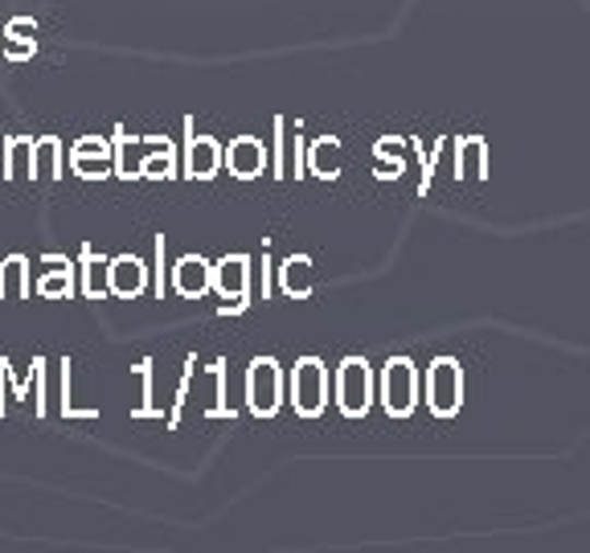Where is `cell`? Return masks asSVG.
Returning <instances> with one entry per match:
<instances>
[{"mask_svg": "<svg viewBox=\"0 0 590 553\" xmlns=\"http://www.w3.org/2000/svg\"><path fill=\"white\" fill-rule=\"evenodd\" d=\"M135 377H140V407H135V419H148V414H161L156 410V402H152V361H140L135 365Z\"/></svg>", "mask_w": 590, "mask_h": 553, "instance_id": "23", "label": "cell"}, {"mask_svg": "<svg viewBox=\"0 0 590 553\" xmlns=\"http://www.w3.org/2000/svg\"><path fill=\"white\" fill-rule=\"evenodd\" d=\"M164 144H168V140H131L123 131H115V173L128 180L140 177L148 152H156V148H164Z\"/></svg>", "mask_w": 590, "mask_h": 553, "instance_id": "11", "label": "cell"}, {"mask_svg": "<svg viewBox=\"0 0 590 553\" xmlns=\"http://www.w3.org/2000/svg\"><path fill=\"white\" fill-rule=\"evenodd\" d=\"M341 140L337 136H324V140H316L311 144V152H308V168L316 173V177H324V180H332V177H341Z\"/></svg>", "mask_w": 590, "mask_h": 553, "instance_id": "18", "label": "cell"}, {"mask_svg": "<svg viewBox=\"0 0 590 553\" xmlns=\"http://www.w3.org/2000/svg\"><path fill=\"white\" fill-rule=\"evenodd\" d=\"M144 287H148L144 259H135V255H119V259H111V295H119V299H135V295H144Z\"/></svg>", "mask_w": 590, "mask_h": 553, "instance_id": "12", "label": "cell"}, {"mask_svg": "<svg viewBox=\"0 0 590 553\" xmlns=\"http://www.w3.org/2000/svg\"><path fill=\"white\" fill-rule=\"evenodd\" d=\"M226 164V148L210 140V136H189L185 144V177L193 180H213Z\"/></svg>", "mask_w": 590, "mask_h": 553, "instance_id": "7", "label": "cell"}, {"mask_svg": "<svg viewBox=\"0 0 590 553\" xmlns=\"http://www.w3.org/2000/svg\"><path fill=\"white\" fill-rule=\"evenodd\" d=\"M173 287L185 299H201V295L213 287V262H205L201 255H185V259L173 267Z\"/></svg>", "mask_w": 590, "mask_h": 553, "instance_id": "10", "label": "cell"}, {"mask_svg": "<svg viewBox=\"0 0 590 553\" xmlns=\"http://www.w3.org/2000/svg\"><path fill=\"white\" fill-rule=\"evenodd\" d=\"M33 144L30 136H13L4 144V177L9 180H30L33 177Z\"/></svg>", "mask_w": 590, "mask_h": 553, "instance_id": "20", "label": "cell"}, {"mask_svg": "<svg viewBox=\"0 0 590 553\" xmlns=\"http://www.w3.org/2000/svg\"><path fill=\"white\" fill-rule=\"evenodd\" d=\"M33 292L30 283V262L21 255H9L4 267H0V299H25Z\"/></svg>", "mask_w": 590, "mask_h": 553, "instance_id": "17", "label": "cell"}, {"mask_svg": "<svg viewBox=\"0 0 590 553\" xmlns=\"http://www.w3.org/2000/svg\"><path fill=\"white\" fill-rule=\"evenodd\" d=\"M62 177V140L42 136L33 144V180H54Z\"/></svg>", "mask_w": 590, "mask_h": 553, "instance_id": "19", "label": "cell"}, {"mask_svg": "<svg viewBox=\"0 0 590 553\" xmlns=\"http://www.w3.org/2000/svg\"><path fill=\"white\" fill-rule=\"evenodd\" d=\"M140 177H148V180L177 177V152H173V144H164V148H156V152H148V161H144V168H140Z\"/></svg>", "mask_w": 590, "mask_h": 553, "instance_id": "22", "label": "cell"}, {"mask_svg": "<svg viewBox=\"0 0 590 553\" xmlns=\"http://www.w3.org/2000/svg\"><path fill=\"white\" fill-rule=\"evenodd\" d=\"M46 267L49 271L37 279V287H33V292L42 295V299H70V295H74V267H70L66 259H54V255L46 259Z\"/></svg>", "mask_w": 590, "mask_h": 553, "instance_id": "13", "label": "cell"}, {"mask_svg": "<svg viewBox=\"0 0 590 553\" xmlns=\"http://www.w3.org/2000/svg\"><path fill=\"white\" fill-rule=\"evenodd\" d=\"M0 49H4V58H13V62H25V58H33V54H37V42L4 33V37H0Z\"/></svg>", "mask_w": 590, "mask_h": 553, "instance_id": "24", "label": "cell"}, {"mask_svg": "<svg viewBox=\"0 0 590 553\" xmlns=\"http://www.w3.org/2000/svg\"><path fill=\"white\" fill-rule=\"evenodd\" d=\"M82 292L91 299H103L111 292V259H98L95 250H82Z\"/></svg>", "mask_w": 590, "mask_h": 553, "instance_id": "15", "label": "cell"}, {"mask_svg": "<svg viewBox=\"0 0 590 553\" xmlns=\"http://www.w3.org/2000/svg\"><path fill=\"white\" fill-rule=\"evenodd\" d=\"M275 136H279V156H275L279 168H275V173H279V177H287V173H295V177H299V173H304V140H299V136H292L283 119H275Z\"/></svg>", "mask_w": 590, "mask_h": 553, "instance_id": "16", "label": "cell"}, {"mask_svg": "<svg viewBox=\"0 0 590 553\" xmlns=\"http://www.w3.org/2000/svg\"><path fill=\"white\" fill-rule=\"evenodd\" d=\"M4 33H13V37H30V42H37V21L33 16H13L9 21V30Z\"/></svg>", "mask_w": 590, "mask_h": 553, "instance_id": "25", "label": "cell"}, {"mask_svg": "<svg viewBox=\"0 0 590 553\" xmlns=\"http://www.w3.org/2000/svg\"><path fill=\"white\" fill-rule=\"evenodd\" d=\"M459 177H484L488 173V144L480 140V136H468L463 144H459Z\"/></svg>", "mask_w": 590, "mask_h": 553, "instance_id": "21", "label": "cell"}, {"mask_svg": "<svg viewBox=\"0 0 590 553\" xmlns=\"http://www.w3.org/2000/svg\"><path fill=\"white\" fill-rule=\"evenodd\" d=\"M337 407L344 419H361L365 410L374 407V374L365 357H344L337 369Z\"/></svg>", "mask_w": 590, "mask_h": 553, "instance_id": "5", "label": "cell"}, {"mask_svg": "<svg viewBox=\"0 0 590 553\" xmlns=\"http://www.w3.org/2000/svg\"><path fill=\"white\" fill-rule=\"evenodd\" d=\"M213 292L222 299H246L250 295V259L226 255L222 262H213Z\"/></svg>", "mask_w": 590, "mask_h": 553, "instance_id": "9", "label": "cell"}, {"mask_svg": "<svg viewBox=\"0 0 590 553\" xmlns=\"http://www.w3.org/2000/svg\"><path fill=\"white\" fill-rule=\"evenodd\" d=\"M246 407L259 419H271L283 407V369L275 357H259L246 369Z\"/></svg>", "mask_w": 590, "mask_h": 553, "instance_id": "4", "label": "cell"}, {"mask_svg": "<svg viewBox=\"0 0 590 553\" xmlns=\"http://www.w3.org/2000/svg\"><path fill=\"white\" fill-rule=\"evenodd\" d=\"M0 267H4V262H0Z\"/></svg>", "mask_w": 590, "mask_h": 553, "instance_id": "26", "label": "cell"}, {"mask_svg": "<svg viewBox=\"0 0 590 553\" xmlns=\"http://www.w3.org/2000/svg\"><path fill=\"white\" fill-rule=\"evenodd\" d=\"M267 161H271V152H267V148H262V140H255V136H238V140H229V148H226L229 177H238V180L262 177Z\"/></svg>", "mask_w": 590, "mask_h": 553, "instance_id": "8", "label": "cell"}, {"mask_svg": "<svg viewBox=\"0 0 590 553\" xmlns=\"http://www.w3.org/2000/svg\"><path fill=\"white\" fill-rule=\"evenodd\" d=\"M287 390H292V402L295 414L299 419H316V414H324L328 407V369H324V361H316V357H304V361H295V369L292 377H287Z\"/></svg>", "mask_w": 590, "mask_h": 553, "instance_id": "1", "label": "cell"}, {"mask_svg": "<svg viewBox=\"0 0 590 553\" xmlns=\"http://www.w3.org/2000/svg\"><path fill=\"white\" fill-rule=\"evenodd\" d=\"M279 287L283 295H292V299H308L311 295V259L308 255H292V259L279 267Z\"/></svg>", "mask_w": 590, "mask_h": 553, "instance_id": "14", "label": "cell"}, {"mask_svg": "<svg viewBox=\"0 0 590 553\" xmlns=\"http://www.w3.org/2000/svg\"><path fill=\"white\" fill-rule=\"evenodd\" d=\"M426 407L435 419H456L463 407V369L456 357L430 361L426 369Z\"/></svg>", "mask_w": 590, "mask_h": 553, "instance_id": "2", "label": "cell"}, {"mask_svg": "<svg viewBox=\"0 0 590 553\" xmlns=\"http://www.w3.org/2000/svg\"><path fill=\"white\" fill-rule=\"evenodd\" d=\"M381 407L390 419H406L418 407V369L410 357H390L381 369Z\"/></svg>", "mask_w": 590, "mask_h": 553, "instance_id": "3", "label": "cell"}, {"mask_svg": "<svg viewBox=\"0 0 590 553\" xmlns=\"http://www.w3.org/2000/svg\"><path fill=\"white\" fill-rule=\"evenodd\" d=\"M70 173L82 180H103L115 173V144L107 136H82L70 148Z\"/></svg>", "mask_w": 590, "mask_h": 553, "instance_id": "6", "label": "cell"}]
</instances>
